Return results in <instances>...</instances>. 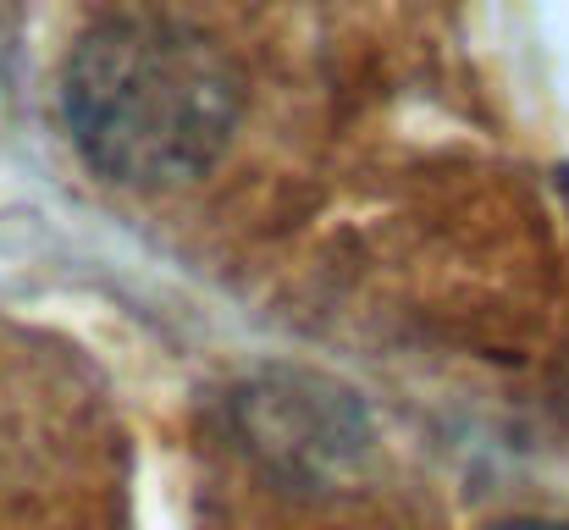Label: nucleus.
<instances>
[{
    "instance_id": "f257e3e1",
    "label": "nucleus",
    "mask_w": 569,
    "mask_h": 530,
    "mask_svg": "<svg viewBox=\"0 0 569 530\" xmlns=\"http://www.w3.org/2000/svg\"><path fill=\"white\" fill-rule=\"evenodd\" d=\"M238 67L178 17H111L89 28L61 78V111L78 150L117 182L199 177L232 139Z\"/></svg>"
},
{
    "instance_id": "f03ea898",
    "label": "nucleus",
    "mask_w": 569,
    "mask_h": 530,
    "mask_svg": "<svg viewBox=\"0 0 569 530\" xmlns=\"http://www.w3.org/2000/svg\"><path fill=\"white\" fill-rule=\"evenodd\" d=\"M487 530H569V526H559V520H498Z\"/></svg>"
}]
</instances>
